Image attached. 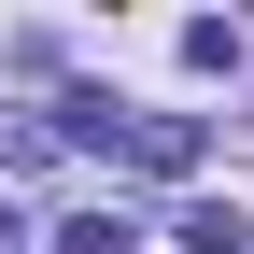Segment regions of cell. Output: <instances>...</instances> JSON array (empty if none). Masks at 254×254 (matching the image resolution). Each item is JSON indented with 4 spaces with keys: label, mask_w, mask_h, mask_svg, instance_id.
<instances>
[{
    "label": "cell",
    "mask_w": 254,
    "mask_h": 254,
    "mask_svg": "<svg viewBox=\"0 0 254 254\" xmlns=\"http://www.w3.org/2000/svg\"><path fill=\"white\" fill-rule=\"evenodd\" d=\"M127 155L141 170H198V113H127Z\"/></svg>",
    "instance_id": "6da1fadb"
},
{
    "label": "cell",
    "mask_w": 254,
    "mask_h": 254,
    "mask_svg": "<svg viewBox=\"0 0 254 254\" xmlns=\"http://www.w3.org/2000/svg\"><path fill=\"white\" fill-rule=\"evenodd\" d=\"M170 240H184V254H254V226H240V212H212V198L170 212Z\"/></svg>",
    "instance_id": "7a4b0ae2"
},
{
    "label": "cell",
    "mask_w": 254,
    "mask_h": 254,
    "mask_svg": "<svg viewBox=\"0 0 254 254\" xmlns=\"http://www.w3.org/2000/svg\"><path fill=\"white\" fill-rule=\"evenodd\" d=\"M71 254H127V212H85V226H71Z\"/></svg>",
    "instance_id": "3957f363"
}]
</instances>
